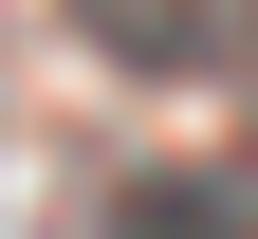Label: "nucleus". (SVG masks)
<instances>
[{
    "instance_id": "nucleus-1",
    "label": "nucleus",
    "mask_w": 258,
    "mask_h": 239,
    "mask_svg": "<svg viewBox=\"0 0 258 239\" xmlns=\"http://www.w3.org/2000/svg\"><path fill=\"white\" fill-rule=\"evenodd\" d=\"M74 37H92V55H129V74H203L221 19H203V0H74Z\"/></svg>"
}]
</instances>
